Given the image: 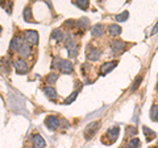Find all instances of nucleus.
<instances>
[{
  "label": "nucleus",
  "instance_id": "obj_19",
  "mask_svg": "<svg viewBox=\"0 0 158 148\" xmlns=\"http://www.w3.org/2000/svg\"><path fill=\"white\" fill-rule=\"evenodd\" d=\"M138 147H140V140H138L137 137H133V139H129L127 148H138Z\"/></svg>",
  "mask_w": 158,
  "mask_h": 148
},
{
  "label": "nucleus",
  "instance_id": "obj_22",
  "mask_svg": "<svg viewBox=\"0 0 158 148\" xmlns=\"http://www.w3.org/2000/svg\"><path fill=\"white\" fill-rule=\"evenodd\" d=\"M52 36H53V38H54L56 41H62V40H63V34H62V32H61V31H57V29L53 32Z\"/></svg>",
  "mask_w": 158,
  "mask_h": 148
},
{
  "label": "nucleus",
  "instance_id": "obj_31",
  "mask_svg": "<svg viewBox=\"0 0 158 148\" xmlns=\"http://www.w3.org/2000/svg\"><path fill=\"white\" fill-rule=\"evenodd\" d=\"M154 120H157V122H158V112H157V115H156V119H154Z\"/></svg>",
  "mask_w": 158,
  "mask_h": 148
},
{
  "label": "nucleus",
  "instance_id": "obj_27",
  "mask_svg": "<svg viewBox=\"0 0 158 148\" xmlns=\"http://www.w3.org/2000/svg\"><path fill=\"white\" fill-rule=\"evenodd\" d=\"M0 6H2V7H4V8H7L8 13H11V7H12V2H8V3H6V4H4L3 2H0Z\"/></svg>",
  "mask_w": 158,
  "mask_h": 148
},
{
  "label": "nucleus",
  "instance_id": "obj_21",
  "mask_svg": "<svg viewBox=\"0 0 158 148\" xmlns=\"http://www.w3.org/2000/svg\"><path fill=\"white\" fill-rule=\"evenodd\" d=\"M24 20L32 21V9L29 7H27L25 9H24Z\"/></svg>",
  "mask_w": 158,
  "mask_h": 148
},
{
  "label": "nucleus",
  "instance_id": "obj_20",
  "mask_svg": "<svg viewBox=\"0 0 158 148\" xmlns=\"http://www.w3.org/2000/svg\"><path fill=\"white\" fill-rule=\"evenodd\" d=\"M75 4L79 7V8H82V9H87L88 6H90V2L88 0H78V2H75Z\"/></svg>",
  "mask_w": 158,
  "mask_h": 148
},
{
  "label": "nucleus",
  "instance_id": "obj_5",
  "mask_svg": "<svg viewBox=\"0 0 158 148\" xmlns=\"http://www.w3.org/2000/svg\"><path fill=\"white\" fill-rule=\"evenodd\" d=\"M100 126V123L99 122H94V123H90L87 127H86V131H85V137L86 139H90V137L95 134L98 131V127Z\"/></svg>",
  "mask_w": 158,
  "mask_h": 148
},
{
  "label": "nucleus",
  "instance_id": "obj_17",
  "mask_svg": "<svg viewBox=\"0 0 158 148\" xmlns=\"http://www.w3.org/2000/svg\"><path fill=\"white\" fill-rule=\"evenodd\" d=\"M142 131H144L145 137H146V140H148V141H150V140H153V139L156 137V132H153L152 130H149V127L144 126V127H142Z\"/></svg>",
  "mask_w": 158,
  "mask_h": 148
},
{
  "label": "nucleus",
  "instance_id": "obj_14",
  "mask_svg": "<svg viewBox=\"0 0 158 148\" xmlns=\"http://www.w3.org/2000/svg\"><path fill=\"white\" fill-rule=\"evenodd\" d=\"M103 32H104V28H103V25H100V24H96V25H94L91 28V34L94 37H100Z\"/></svg>",
  "mask_w": 158,
  "mask_h": 148
},
{
  "label": "nucleus",
  "instance_id": "obj_12",
  "mask_svg": "<svg viewBox=\"0 0 158 148\" xmlns=\"http://www.w3.org/2000/svg\"><path fill=\"white\" fill-rule=\"evenodd\" d=\"M19 53H20V56L21 57H27V56H29V54L32 53V48H31V45L29 44H23L21 45V48L19 49Z\"/></svg>",
  "mask_w": 158,
  "mask_h": 148
},
{
  "label": "nucleus",
  "instance_id": "obj_16",
  "mask_svg": "<svg viewBox=\"0 0 158 148\" xmlns=\"http://www.w3.org/2000/svg\"><path fill=\"white\" fill-rule=\"evenodd\" d=\"M44 93H45V95L48 98H50V99H56L57 98V91H56V89L52 87V86H48L44 89Z\"/></svg>",
  "mask_w": 158,
  "mask_h": 148
},
{
  "label": "nucleus",
  "instance_id": "obj_23",
  "mask_svg": "<svg viewBox=\"0 0 158 148\" xmlns=\"http://www.w3.org/2000/svg\"><path fill=\"white\" fill-rule=\"evenodd\" d=\"M141 81H142V76H138L135 80V82H133V85H132V91L137 90L138 86H140V83H141Z\"/></svg>",
  "mask_w": 158,
  "mask_h": 148
},
{
  "label": "nucleus",
  "instance_id": "obj_34",
  "mask_svg": "<svg viewBox=\"0 0 158 148\" xmlns=\"http://www.w3.org/2000/svg\"><path fill=\"white\" fill-rule=\"evenodd\" d=\"M29 148H34V147H29Z\"/></svg>",
  "mask_w": 158,
  "mask_h": 148
},
{
  "label": "nucleus",
  "instance_id": "obj_4",
  "mask_svg": "<svg viewBox=\"0 0 158 148\" xmlns=\"http://www.w3.org/2000/svg\"><path fill=\"white\" fill-rule=\"evenodd\" d=\"M45 124L48 126V128H50V130H57L59 127V124H61V122H59V119L57 116L50 115L45 119Z\"/></svg>",
  "mask_w": 158,
  "mask_h": 148
},
{
  "label": "nucleus",
  "instance_id": "obj_6",
  "mask_svg": "<svg viewBox=\"0 0 158 148\" xmlns=\"http://www.w3.org/2000/svg\"><path fill=\"white\" fill-rule=\"evenodd\" d=\"M58 67H59V70H61V73H65V74L73 73V65H71V62H69L67 60H61Z\"/></svg>",
  "mask_w": 158,
  "mask_h": 148
},
{
  "label": "nucleus",
  "instance_id": "obj_2",
  "mask_svg": "<svg viewBox=\"0 0 158 148\" xmlns=\"http://www.w3.org/2000/svg\"><path fill=\"white\" fill-rule=\"evenodd\" d=\"M13 67L19 74H25L28 72V65H27V62L24 61L23 58H19V60L15 61L13 62Z\"/></svg>",
  "mask_w": 158,
  "mask_h": 148
},
{
  "label": "nucleus",
  "instance_id": "obj_32",
  "mask_svg": "<svg viewBox=\"0 0 158 148\" xmlns=\"http://www.w3.org/2000/svg\"><path fill=\"white\" fill-rule=\"evenodd\" d=\"M0 33H2V25H0Z\"/></svg>",
  "mask_w": 158,
  "mask_h": 148
},
{
  "label": "nucleus",
  "instance_id": "obj_15",
  "mask_svg": "<svg viewBox=\"0 0 158 148\" xmlns=\"http://www.w3.org/2000/svg\"><path fill=\"white\" fill-rule=\"evenodd\" d=\"M121 27L117 25V24H112V25H110V28H108V32H110L111 36H118V34H121Z\"/></svg>",
  "mask_w": 158,
  "mask_h": 148
},
{
  "label": "nucleus",
  "instance_id": "obj_8",
  "mask_svg": "<svg viewBox=\"0 0 158 148\" xmlns=\"http://www.w3.org/2000/svg\"><path fill=\"white\" fill-rule=\"evenodd\" d=\"M118 132H120V128L118 127H112V128H108L107 131V136L111 139V143H115L117 136H118Z\"/></svg>",
  "mask_w": 158,
  "mask_h": 148
},
{
  "label": "nucleus",
  "instance_id": "obj_25",
  "mask_svg": "<svg viewBox=\"0 0 158 148\" xmlns=\"http://www.w3.org/2000/svg\"><path fill=\"white\" fill-rule=\"evenodd\" d=\"M77 95H78V91H74V93H73V94H71L70 97H69V98H67V99H66L65 102H63V103H65V105H70V103H71V102H74V101H75V98H77Z\"/></svg>",
  "mask_w": 158,
  "mask_h": 148
},
{
  "label": "nucleus",
  "instance_id": "obj_9",
  "mask_svg": "<svg viewBox=\"0 0 158 148\" xmlns=\"http://www.w3.org/2000/svg\"><path fill=\"white\" fill-rule=\"evenodd\" d=\"M32 141H33V144H34V148H45V146H46V143H45V140H44V137L41 135H38V134L33 136Z\"/></svg>",
  "mask_w": 158,
  "mask_h": 148
},
{
  "label": "nucleus",
  "instance_id": "obj_26",
  "mask_svg": "<svg viewBox=\"0 0 158 148\" xmlns=\"http://www.w3.org/2000/svg\"><path fill=\"white\" fill-rule=\"evenodd\" d=\"M57 80H58V76L57 74H54V73H52V74H49L48 76V82L49 83H54Z\"/></svg>",
  "mask_w": 158,
  "mask_h": 148
},
{
  "label": "nucleus",
  "instance_id": "obj_11",
  "mask_svg": "<svg viewBox=\"0 0 158 148\" xmlns=\"http://www.w3.org/2000/svg\"><path fill=\"white\" fill-rule=\"evenodd\" d=\"M112 50L115 52V53H120L121 50H124V48H125V42L124 41H121V40H116V41H113L112 42Z\"/></svg>",
  "mask_w": 158,
  "mask_h": 148
},
{
  "label": "nucleus",
  "instance_id": "obj_1",
  "mask_svg": "<svg viewBox=\"0 0 158 148\" xmlns=\"http://www.w3.org/2000/svg\"><path fill=\"white\" fill-rule=\"evenodd\" d=\"M100 54H102V50L99 48H95V46H88L87 48V60L96 61V60L100 58Z\"/></svg>",
  "mask_w": 158,
  "mask_h": 148
},
{
  "label": "nucleus",
  "instance_id": "obj_30",
  "mask_svg": "<svg viewBox=\"0 0 158 148\" xmlns=\"http://www.w3.org/2000/svg\"><path fill=\"white\" fill-rule=\"evenodd\" d=\"M63 127L67 128V120H63Z\"/></svg>",
  "mask_w": 158,
  "mask_h": 148
},
{
  "label": "nucleus",
  "instance_id": "obj_35",
  "mask_svg": "<svg viewBox=\"0 0 158 148\" xmlns=\"http://www.w3.org/2000/svg\"><path fill=\"white\" fill-rule=\"evenodd\" d=\"M152 148H156V147H152Z\"/></svg>",
  "mask_w": 158,
  "mask_h": 148
},
{
  "label": "nucleus",
  "instance_id": "obj_24",
  "mask_svg": "<svg viewBox=\"0 0 158 148\" xmlns=\"http://www.w3.org/2000/svg\"><path fill=\"white\" fill-rule=\"evenodd\" d=\"M78 27H81L82 29H85L88 27V20L86 17H82V19H79V21H78Z\"/></svg>",
  "mask_w": 158,
  "mask_h": 148
},
{
  "label": "nucleus",
  "instance_id": "obj_13",
  "mask_svg": "<svg viewBox=\"0 0 158 148\" xmlns=\"http://www.w3.org/2000/svg\"><path fill=\"white\" fill-rule=\"evenodd\" d=\"M67 46V52H69V56H70L71 58H75L77 57V54H78V46H77V44L75 42H70Z\"/></svg>",
  "mask_w": 158,
  "mask_h": 148
},
{
  "label": "nucleus",
  "instance_id": "obj_7",
  "mask_svg": "<svg viewBox=\"0 0 158 148\" xmlns=\"http://www.w3.org/2000/svg\"><path fill=\"white\" fill-rule=\"evenodd\" d=\"M116 65H117V61H111V62L103 63L102 67H100V74H102V76H106V74H107V73H110Z\"/></svg>",
  "mask_w": 158,
  "mask_h": 148
},
{
  "label": "nucleus",
  "instance_id": "obj_3",
  "mask_svg": "<svg viewBox=\"0 0 158 148\" xmlns=\"http://www.w3.org/2000/svg\"><path fill=\"white\" fill-rule=\"evenodd\" d=\"M25 41L29 45H37L38 42V33L36 31H27L25 32Z\"/></svg>",
  "mask_w": 158,
  "mask_h": 148
},
{
  "label": "nucleus",
  "instance_id": "obj_28",
  "mask_svg": "<svg viewBox=\"0 0 158 148\" xmlns=\"http://www.w3.org/2000/svg\"><path fill=\"white\" fill-rule=\"evenodd\" d=\"M157 112H158V106H154L150 110V116H152V119H156V115H157Z\"/></svg>",
  "mask_w": 158,
  "mask_h": 148
},
{
  "label": "nucleus",
  "instance_id": "obj_18",
  "mask_svg": "<svg viewBox=\"0 0 158 148\" xmlns=\"http://www.w3.org/2000/svg\"><path fill=\"white\" fill-rule=\"evenodd\" d=\"M128 17H129V12L124 11L123 13H120V15H117V16H116V21L117 23H124V21L128 20Z\"/></svg>",
  "mask_w": 158,
  "mask_h": 148
},
{
  "label": "nucleus",
  "instance_id": "obj_29",
  "mask_svg": "<svg viewBox=\"0 0 158 148\" xmlns=\"http://www.w3.org/2000/svg\"><path fill=\"white\" fill-rule=\"evenodd\" d=\"M158 32V21L156 23V25L152 28V32H150V36H154V34Z\"/></svg>",
  "mask_w": 158,
  "mask_h": 148
},
{
  "label": "nucleus",
  "instance_id": "obj_33",
  "mask_svg": "<svg viewBox=\"0 0 158 148\" xmlns=\"http://www.w3.org/2000/svg\"><path fill=\"white\" fill-rule=\"evenodd\" d=\"M157 91H158V85H157Z\"/></svg>",
  "mask_w": 158,
  "mask_h": 148
},
{
  "label": "nucleus",
  "instance_id": "obj_10",
  "mask_svg": "<svg viewBox=\"0 0 158 148\" xmlns=\"http://www.w3.org/2000/svg\"><path fill=\"white\" fill-rule=\"evenodd\" d=\"M23 45V42H21V38H20L19 36L16 37H13L12 38V41H11V45H9V49H11V52H19V49L21 48Z\"/></svg>",
  "mask_w": 158,
  "mask_h": 148
}]
</instances>
